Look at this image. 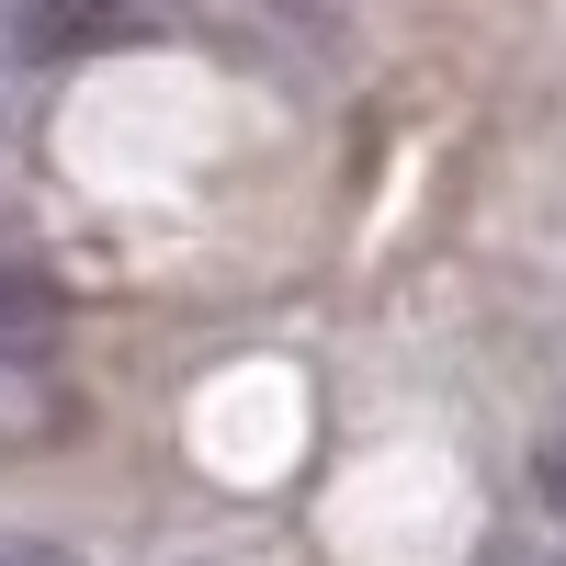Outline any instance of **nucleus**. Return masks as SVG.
<instances>
[{"label":"nucleus","mask_w":566,"mask_h":566,"mask_svg":"<svg viewBox=\"0 0 566 566\" xmlns=\"http://www.w3.org/2000/svg\"><path fill=\"white\" fill-rule=\"evenodd\" d=\"M136 34V0H23L12 12V45L34 69H57V57H103V45Z\"/></svg>","instance_id":"f257e3e1"},{"label":"nucleus","mask_w":566,"mask_h":566,"mask_svg":"<svg viewBox=\"0 0 566 566\" xmlns=\"http://www.w3.org/2000/svg\"><path fill=\"white\" fill-rule=\"evenodd\" d=\"M57 328H69V295L34 261H0V363H45Z\"/></svg>","instance_id":"f03ea898"},{"label":"nucleus","mask_w":566,"mask_h":566,"mask_svg":"<svg viewBox=\"0 0 566 566\" xmlns=\"http://www.w3.org/2000/svg\"><path fill=\"white\" fill-rule=\"evenodd\" d=\"M0 566H69L57 544H12V555H0Z\"/></svg>","instance_id":"7ed1b4c3"}]
</instances>
